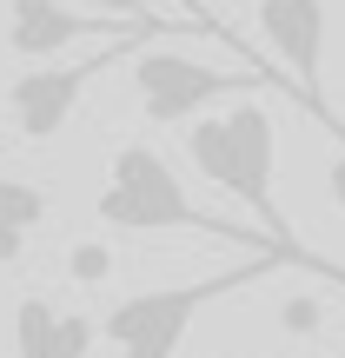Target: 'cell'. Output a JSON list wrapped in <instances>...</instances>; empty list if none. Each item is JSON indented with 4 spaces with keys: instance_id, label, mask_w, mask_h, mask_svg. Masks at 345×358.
I'll list each match as a JSON object with an SVG mask.
<instances>
[{
    "instance_id": "obj_1",
    "label": "cell",
    "mask_w": 345,
    "mask_h": 358,
    "mask_svg": "<svg viewBox=\"0 0 345 358\" xmlns=\"http://www.w3.org/2000/svg\"><path fill=\"white\" fill-rule=\"evenodd\" d=\"M186 153L219 192H232V199L266 226V245H279L286 266H306V272H319V279L345 285V266H332V259L312 252V245H299L293 226H286V213H279V192H272L279 127H272V113L259 100H239V106H226V113H192L186 120Z\"/></svg>"
},
{
    "instance_id": "obj_2",
    "label": "cell",
    "mask_w": 345,
    "mask_h": 358,
    "mask_svg": "<svg viewBox=\"0 0 345 358\" xmlns=\"http://www.w3.org/2000/svg\"><path fill=\"white\" fill-rule=\"evenodd\" d=\"M100 226H120V232H206V239H226V245H253L246 226L206 213V206L179 186V173L146 140H127L113 153V166H106V192H100ZM272 252H279V245H272Z\"/></svg>"
},
{
    "instance_id": "obj_3",
    "label": "cell",
    "mask_w": 345,
    "mask_h": 358,
    "mask_svg": "<svg viewBox=\"0 0 345 358\" xmlns=\"http://www.w3.org/2000/svg\"><path fill=\"white\" fill-rule=\"evenodd\" d=\"M266 266H286V259L272 252V245H259V252H246V266H226V272H213V279L167 285V292H133V299H120V306L100 319V338H106L120 358H173L179 338H186V325L199 319L213 299L253 285Z\"/></svg>"
},
{
    "instance_id": "obj_4",
    "label": "cell",
    "mask_w": 345,
    "mask_h": 358,
    "mask_svg": "<svg viewBox=\"0 0 345 358\" xmlns=\"http://www.w3.org/2000/svg\"><path fill=\"white\" fill-rule=\"evenodd\" d=\"M133 93H140L146 120L153 127H186L192 113H206L213 100H226V93H253L266 73H226V66H206V60H186V53H167V47H133Z\"/></svg>"
},
{
    "instance_id": "obj_5",
    "label": "cell",
    "mask_w": 345,
    "mask_h": 358,
    "mask_svg": "<svg viewBox=\"0 0 345 358\" xmlns=\"http://www.w3.org/2000/svg\"><path fill=\"white\" fill-rule=\"evenodd\" d=\"M146 40H153V34H113V40H100V53H87V60H73V66H34V73H20V80L7 87L13 133H20V140H34V146H47L53 133L73 120L80 93H87L113 60H127L133 47H146Z\"/></svg>"
},
{
    "instance_id": "obj_6",
    "label": "cell",
    "mask_w": 345,
    "mask_h": 358,
    "mask_svg": "<svg viewBox=\"0 0 345 358\" xmlns=\"http://www.w3.org/2000/svg\"><path fill=\"white\" fill-rule=\"evenodd\" d=\"M259 34L293 73V100L345 146V120L325 100V0H259Z\"/></svg>"
},
{
    "instance_id": "obj_7",
    "label": "cell",
    "mask_w": 345,
    "mask_h": 358,
    "mask_svg": "<svg viewBox=\"0 0 345 358\" xmlns=\"http://www.w3.org/2000/svg\"><path fill=\"white\" fill-rule=\"evenodd\" d=\"M113 34H186L173 13H140V20H120V13H80V7H60V0H13L7 7V47L20 60H47V53L73 47V40H113Z\"/></svg>"
},
{
    "instance_id": "obj_8",
    "label": "cell",
    "mask_w": 345,
    "mask_h": 358,
    "mask_svg": "<svg viewBox=\"0 0 345 358\" xmlns=\"http://www.w3.org/2000/svg\"><path fill=\"white\" fill-rule=\"evenodd\" d=\"M93 338H100V319L87 312H60L53 299L27 292L13 306V352L20 358H87Z\"/></svg>"
},
{
    "instance_id": "obj_9",
    "label": "cell",
    "mask_w": 345,
    "mask_h": 358,
    "mask_svg": "<svg viewBox=\"0 0 345 358\" xmlns=\"http://www.w3.org/2000/svg\"><path fill=\"white\" fill-rule=\"evenodd\" d=\"M47 219V192L27 186V179H0V266L27 252V232Z\"/></svg>"
},
{
    "instance_id": "obj_10",
    "label": "cell",
    "mask_w": 345,
    "mask_h": 358,
    "mask_svg": "<svg viewBox=\"0 0 345 358\" xmlns=\"http://www.w3.org/2000/svg\"><path fill=\"white\" fill-rule=\"evenodd\" d=\"M66 272H73V279H80V285H100V279H106V272H113V252H106V245H100V239H80V245H73V252H66Z\"/></svg>"
},
{
    "instance_id": "obj_11",
    "label": "cell",
    "mask_w": 345,
    "mask_h": 358,
    "mask_svg": "<svg viewBox=\"0 0 345 358\" xmlns=\"http://www.w3.org/2000/svg\"><path fill=\"white\" fill-rule=\"evenodd\" d=\"M279 325H286V332H319L325 312H319V299L299 292V299H286V306H279Z\"/></svg>"
},
{
    "instance_id": "obj_12",
    "label": "cell",
    "mask_w": 345,
    "mask_h": 358,
    "mask_svg": "<svg viewBox=\"0 0 345 358\" xmlns=\"http://www.w3.org/2000/svg\"><path fill=\"white\" fill-rule=\"evenodd\" d=\"M93 13H120V20H140V13H153L146 0H87Z\"/></svg>"
},
{
    "instance_id": "obj_13",
    "label": "cell",
    "mask_w": 345,
    "mask_h": 358,
    "mask_svg": "<svg viewBox=\"0 0 345 358\" xmlns=\"http://www.w3.org/2000/svg\"><path fill=\"white\" fill-rule=\"evenodd\" d=\"M325 192H332V206L345 213V146L332 153V166H325Z\"/></svg>"
},
{
    "instance_id": "obj_14",
    "label": "cell",
    "mask_w": 345,
    "mask_h": 358,
    "mask_svg": "<svg viewBox=\"0 0 345 358\" xmlns=\"http://www.w3.org/2000/svg\"><path fill=\"white\" fill-rule=\"evenodd\" d=\"M179 7H186V13H192V20H199V27H206V34H213V40H232V34H226V27H219V20H213V13H206V0H179ZM232 47H239V40H232ZM239 53H246V47H239Z\"/></svg>"
},
{
    "instance_id": "obj_15",
    "label": "cell",
    "mask_w": 345,
    "mask_h": 358,
    "mask_svg": "<svg viewBox=\"0 0 345 358\" xmlns=\"http://www.w3.org/2000/svg\"><path fill=\"white\" fill-rule=\"evenodd\" d=\"M0 153H7V133H0Z\"/></svg>"
},
{
    "instance_id": "obj_16",
    "label": "cell",
    "mask_w": 345,
    "mask_h": 358,
    "mask_svg": "<svg viewBox=\"0 0 345 358\" xmlns=\"http://www.w3.org/2000/svg\"><path fill=\"white\" fill-rule=\"evenodd\" d=\"M332 358H345V352H332Z\"/></svg>"
}]
</instances>
